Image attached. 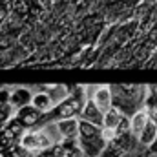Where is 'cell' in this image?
<instances>
[{
  "label": "cell",
  "instance_id": "11",
  "mask_svg": "<svg viewBox=\"0 0 157 157\" xmlns=\"http://www.w3.org/2000/svg\"><path fill=\"white\" fill-rule=\"evenodd\" d=\"M99 135H101V126L78 119V132H77L78 141H88V139H93V137H99Z\"/></svg>",
  "mask_w": 157,
  "mask_h": 157
},
{
  "label": "cell",
  "instance_id": "17",
  "mask_svg": "<svg viewBox=\"0 0 157 157\" xmlns=\"http://www.w3.org/2000/svg\"><path fill=\"white\" fill-rule=\"evenodd\" d=\"M101 137H102V141L108 144L110 141H113V139L117 137V133H115V130H112V128H102V126H101Z\"/></svg>",
  "mask_w": 157,
  "mask_h": 157
},
{
  "label": "cell",
  "instance_id": "14",
  "mask_svg": "<svg viewBox=\"0 0 157 157\" xmlns=\"http://www.w3.org/2000/svg\"><path fill=\"white\" fill-rule=\"evenodd\" d=\"M121 119H122V113L119 112L117 108L112 106V108L102 115V128H112V130H115Z\"/></svg>",
  "mask_w": 157,
  "mask_h": 157
},
{
  "label": "cell",
  "instance_id": "8",
  "mask_svg": "<svg viewBox=\"0 0 157 157\" xmlns=\"http://www.w3.org/2000/svg\"><path fill=\"white\" fill-rule=\"evenodd\" d=\"M31 106L33 108H37L40 113H48V112H51L53 110V101H51V97H49V93L42 88L40 91H37V93H33V99H31Z\"/></svg>",
  "mask_w": 157,
  "mask_h": 157
},
{
  "label": "cell",
  "instance_id": "3",
  "mask_svg": "<svg viewBox=\"0 0 157 157\" xmlns=\"http://www.w3.org/2000/svg\"><path fill=\"white\" fill-rule=\"evenodd\" d=\"M91 101L95 102V106H97L102 113H106V112L113 106V93H112L110 84H95Z\"/></svg>",
  "mask_w": 157,
  "mask_h": 157
},
{
  "label": "cell",
  "instance_id": "15",
  "mask_svg": "<svg viewBox=\"0 0 157 157\" xmlns=\"http://www.w3.org/2000/svg\"><path fill=\"white\" fill-rule=\"evenodd\" d=\"M37 155H40V157H64L66 152H64V148L60 146V143H57V144H51L49 148L42 150V152L37 154Z\"/></svg>",
  "mask_w": 157,
  "mask_h": 157
},
{
  "label": "cell",
  "instance_id": "20",
  "mask_svg": "<svg viewBox=\"0 0 157 157\" xmlns=\"http://www.w3.org/2000/svg\"><path fill=\"white\" fill-rule=\"evenodd\" d=\"M154 90H155V93H157V86H155V88H154Z\"/></svg>",
  "mask_w": 157,
  "mask_h": 157
},
{
  "label": "cell",
  "instance_id": "5",
  "mask_svg": "<svg viewBox=\"0 0 157 157\" xmlns=\"http://www.w3.org/2000/svg\"><path fill=\"white\" fill-rule=\"evenodd\" d=\"M102 112L95 106V102L91 99H86L80 106V113L78 119L80 121H86V122H91V124H97V126H102Z\"/></svg>",
  "mask_w": 157,
  "mask_h": 157
},
{
  "label": "cell",
  "instance_id": "10",
  "mask_svg": "<svg viewBox=\"0 0 157 157\" xmlns=\"http://www.w3.org/2000/svg\"><path fill=\"white\" fill-rule=\"evenodd\" d=\"M150 121V115L146 110H137L133 115H130V133H133L135 137L143 132V128L146 126V122Z\"/></svg>",
  "mask_w": 157,
  "mask_h": 157
},
{
  "label": "cell",
  "instance_id": "21",
  "mask_svg": "<svg viewBox=\"0 0 157 157\" xmlns=\"http://www.w3.org/2000/svg\"><path fill=\"white\" fill-rule=\"evenodd\" d=\"M64 157H68V155H64Z\"/></svg>",
  "mask_w": 157,
  "mask_h": 157
},
{
  "label": "cell",
  "instance_id": "1",
  "mask_svg": "<svg viewBox=\"0 0 157 157\" xmlns=\"http://www.w3.org/2000/svg\"><path fill=\"white\" fill-rule=\"evenodd\" d=\"M139 148V141L133 133L126 132V133H121L117 135L113 141H110L104 148V152L101 154L99 157H122L133 150Z\"/></svg>",
  "mask_w": 157,
  "mask_h": 157
},
{
  "label": "cell",
  "instance_id": "13",
  "mask_svg": "<svg viewBox=\"0 0 157 157\" xmlns=\"http://www.w3.org/2000/svg\"><path fill=\"white\" fill-rule=\"evenodd\" d=\"M44 90L49 93L53 104H59V102H62L64 99H68V97L71 95V93H70V88L64 86V84H51V86H46Z\"/></svg>",
  "mask_w": 157,
  "mask_h": 157
},
{
  "label": "cell",
  "instance_id": "18",
  "mask_svg": "<svg viewBox=\"0 0 157 157\" xmlns=\"http://www.w3.org/2000/svg\"><path fill=\"white\" fill-rule=\"evenodd\" d=\"M9 99H11V90L2 88L0 90V104H9Z\"/></svg>",
  "mask_w": 157,
  "mask_h": 157
},
{
  "label": "cell",
  "instance_id": "7",
  "mask_svg": "<svg viewBox=\"0 0 157 157\" xmlns=\"http://www.w3.org/2000/svg\"><path fill=\"white\" fill-rule=\"evenodd\" d=\"M78 143H80V148H82L86 157H99L106 148V143L102 141L101 135L93 137V139H88V141H78Z\"/></svg>",
  "mask_w": 157,
  "mask_h": 157
},
{
  "label": "cell",
  "instance_id": "12",
  "mask_svg": "<svg viewBox=\"0 0 157 157\" xmlns=\"http://www.w3.org/2000/svg\"><path fill=\"white\" fill-rule=\"evenodd\" d=\"M60 135L62 137H77L78 132V117H71V119H62L55 122Z\"/></svg>",
  "mask_w": 157,
  "mask_h": 157
},
{
  "label": "cell",
  "instance_id": "2",
  "mask_svg": "<svg viewBox=\"0 0 157 157\" xmlns=\"http://www.w3.org/2000/svg\"><path fill=\"white\" fill-rule=\"evenodd\" d=\"M18 144H20L24 150H28V152H31V154L37 155L42 150L49 148L53 143H51V139L44 133V130H42L40 126H35V128H29V130L24 132V135L18 139Z\"/></svg>",
  "mask_w": 157,
  "mask_h": 157
},
{
  "label": "cell",
  "instance_id": "19",
  "mask_svg": "<svg viewBox=\"0 0 157 157\" xmlns=\"http://www.w3.org/2000/svg\"><path fill=\"white\" fill-rule=\"evenodd\" d=\"M66 155H68V157H86V155H84V152H82V148H80V144L75 146V148H71V150H68V152H66Z\"/></svg>",
  "mask_w": 157,
  "mask_h": 157
},
{
  "label": "cell",
  "instance_id": "9",
  "mask_svg": "<svg viewBox=\"0 0 157 157\" xmlns=\"http://www.w3.org/2000/svg\"><path fill=\"white\" fill-rule=\"evenodd\" d=\"M155 139H157V122L150 119V121L146 122V126L143 128V132L137 135V141H139V146L146 148V146H150Z\"/></svg>",
  "mask_w": 157,
  "mask_h": 157
},
{
  "label": "cell",
  "instance_id": "6",
  "mask_svg": "<svg viewBox=\"0 0 157 157\" xmlns=\"http://www.w3.org/2000/svg\"><path fill=\"white\" fill-rule=\"evenodd\" d=\"M31 99H33V91L29 88H15V90H11L9 106L17 112L18 108H24V106L31 104Z\"/></svg>",
  "mask_w": 157,
  "mask_h": 157
},
{
  "label": "cell",
  "instance_id": "16",
  "mask_svg": "<svg viewBox=\"0 0 157 157\" xmlns=\"http://www.w3.org/2000/svg\"><path fill=\"white\" fill-rule=\"evenodd\" d=\"M15 115V110L9 104H0V128H4Z\"/></svg>",
  "mask_w": 157,
  "mask_h": 157
},
{
  "label": "cell",
  "instance_id": "4",
  "mask_svg": "<svg viewBox=\"0 0 157 157\" xmlns=\"http://www.w3.org/2000/svg\"><path fill=\"white\" fill-rule=\"evenodd\" d=\"M42 115H44V113H40L39 110L33 108L31 104H28V106H24V108H18V110L15 112V119H17L26 130L39 126L40 121H42Z\"/></svg>",
  "mask_w": 157,
  "mask_h": 157
}]
</instances>
